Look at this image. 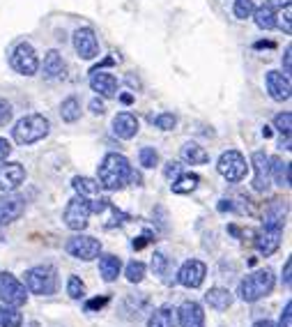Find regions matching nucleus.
<instances>
[{"instance_id":"nucleus-1","label":"nucleus","mask_w":292,"mask_h":327,"mask_svg":"<svg viewBox=\"0 0 292 327\" xmlns=\"http://www.w3.org/2000/svg\"><path fill=\"white\" fill-rule=\"evenodd\" d=\"M131 164L127 157L122 155H117V152H108L106 157L101 159L99 164V187H104L108 191H117V189H122L127 182H129V177H131Z\"/></svg>"},{"instance_id":"nucleus-2","label":"nucleus","mask_w":292,"mask_h":327,"mask_svg":"<svg viewBox=\"0 0 292 327\" xmlns=\"http://www.w3.org/2000/svg\"><path fill=\"white\" fill-rule=\"evenodd\" d=\"M49 132H51V122L39 113L23 115V118L14 124V129H12L14 141H16L18 145H32V143L46 138Z\"/></svg>"},{"instance_id":"nucleus-3","label":"nucleus","mask_w":292,"mask_h":327,"mask_svg":"<svg viewBox=\"0 0 292 327\" xmlns=\"http://www.w3.org/2000/svg\"><path fill=\"white\" fill-rule=\"evenodd\" d=\"M274 272L272 270H258V272H251L246 279H242L239 283V300L244 302H256L260 297H265L274 291Z\"/></svg>"},{"instance_id":"nucleus-4","label":"nucleus","mask_w":292,"mask_h":327,"mask_svg":"<svg viewBox=\"0 0 292 327\" xmlns=\"http://www.w3.org/2000/svg\"><path fill=\"white\" fill-rule=\"evenodd\" d=\"M26 288L35 295H53L58 288V274L53 265H37L26 272Z\"/></svg>"},{"instance_id":"nucleus-5","label":"nucleus","mask_w":292,"mask_h":327,"mask_svg":"<svg viewBox=\"0 0 292 327\" xmlns=\"http://www.w3.org/2000/svg\"><path fill=\"white\" fill-rule=\"evenodd\" d=\"M9 65H12V69L23 76H35L39 69V60H37V51L32 49V44L21 42L9 55Z\"/></svg>"},{"instance_id":"nucleus-6","label":"nucleus","mask_w":292,"mask_h":327,"mask_svg":"<svg viewBox=\"0 0 292 327\" xmlns=\"http://www.w3.org/2000/svg\"><path fill=\"white\" fill-rule=\"evenodd\" d=\"M216 168H219V173H221L228 182H242V180L246 177V171H248L246 159H244L242 152H237V150L223 152L221 157H219Z\"/></svg>"},{"instance_id":"nucleus-7","label":"nucleus","mask_w":292,"mask_h":327,"mask_svg":"<svg viewBox=\"0 0 292 327\" xmlns=\"http://www.w3.org/2000/svg\"><path fill=\"white\" fill-rule=\"evenodd\" d=\"M28 300L26 286L18 281L14 274L2 272L0 274V302H5L7 307H23Z\"/></svg>"},{"instance_id":"nucleus-8","label":"nucleus","mask_w":292,"mask_h":327,"mask_svg":"<svg viewBox=\"0 0 292 327\" xmlns=\"http://www.w3.org/2000/svg\"><path fill=\"white\" fill-rule=\"evenodd\" d=\"M62 219L67 224V228L71 230H85L90 224V207H88V201L85 198H71L67 207H65V214Z\"/></svg>"},{"instance_id":"nucleus-9","label":"nucleus","mask_w":292,"mask_h":327,"mask_svg":"<svg viewBox=\"0 0 292 327\" xmlns=\"http://www.w3.org/2000/svg\"><path fill=\"white\" fill-rule=\"evenodd\" d=\"M67 254L79 260H95L101 254V244H99V240L90 238V235H76L67 242Z\"/></svg>"},{"instance_id":"nucleus-10","label":"nucleus","mask_w":292,"mask_h":327,"mask_svg":"<svg viewBox=\"0 0 292 327\" xmlns=\"http://www.w3.org/2000/svg\"><path fill=\"white\" fill-rule=\"evenodd\" d=\"M74 49H76L79 58H83V60L97 58L99 55V42H97L95 30H92V28H79V30L74 33Z\"/></svg>"},{"instance_id":"nucleus-11","label":"nucleus","mask_w":292,"mask_h":327,"mask_svg":"<svg viewBox=\"0 0 292 327\" xmlns=\"http://www.w3.org/2000/svg\"><path fill=\"white\" fill-rule=\"evenodd\" d=\"M26 210V198L23 196L14 194H2L0 196V226H7L12 221H16Z\"/></svg>"},{"instance_id":"nucleus-12","label":"nucleus","mask_w":292,"mask_h":327,"mask_svg":"<svg viewBox=\"0 0 292 327\" xmlns=\"http://www.w3.org/2000/svg\"><path fill=\"white\" fill-rule=\"evenodd\" d=\"M26 180V168L21 166L18 161H7V164H0V191H16L18 187L23 185Z\"/></svg>"},{"instance_id":"nucleus-13","label":"nucleus","mask_w":292,"mask_h":327,"mask_svg":"<svg viewBox=\"0 0 292 327\" xmlns=\"http://www.w3.org/2000/svg\"><path fill=\"white\" fill-rule=\"evenodd\" d=\"M265 83H267V92H269L272 99H276V102H288L290 99L292 83H290L288 74H283V71H267Z\"/></svg>"},{"instance_id":"nucleus-14","label":"nucleus","mask_w":292,"mask_h":327,"mask_svg":"<svg viewBox=\"0 0 292 327\" xmlns=\"http://www.w3.org/2000/svg\"><path fill=\"white\" fill-rule=\"evenodd\" d=\"M205 274H207V267H205L203 260H186L184 265L179 267V272H177V281L186 286V288H198L200 283L205 281Z\"/></svg>"},{"instance_id":"nucleus-15","label":"nucleus","mask_w":292,"mask_h":327,"mask_svg":"<svg viewBox=\"0 0 292 327\" xmlns=\"http://www.w3.org/2000/svg\"><path fill=\"white\" fill-rule=\"evenodd\" d=\"M251 164H253V189L260 191V194H265L267 189H269V157H267L265 152H253V157H251Z\"/></svg>"},{"instance_id":"nucleus-16","label":"nucleus","mask_w":292,"mask_h":327,"mask_svg":"<svg viewBox=\"0 0 292 327\" xmlns=\"http://www.w3.org/2000/svg\"><path fill=\"white\" fill-rule=\"evenodd\" d=\"M90 88L95 90L97 95L106 99L117 97L120 92V83L113 74H106V71H92V79H90Z\"/></svg>"},{"instance_id":"nucleus-17","label":"nucleus","mask_w":292,"mask_h":327,"mask_svg":"<svg viewBox=\"0 0 292 327\" xmlns=\"http://www.w3.org/2000/svg\"><path fill=\"white\" fill-rule=\"evenodd\" d=\"M177 320L182 327H205V311L198 302H184L177 311Z\"/></svg>"},{"instance_id":"nucleus-18","label":"nucleus","mask_w":292,"mask_h":327,"mask_svg":"<svg viewBox=\"0 0 292 327\" xmlns=\"http://www.w3.org/2000/svg\"><path fill=\"white\" fill-rule=\"evenodd\" d=\"M262 226L272 230H283L285 226V205L281 198H272L265 207V217H262Z\"/></svg>"},{"instance_id":"nucleus-19","label":"nucleus","mask_w":292,"mask_h":327,"mask_svg":"<svg viewBox=\"0 0 292 327\" xmlns=\"http://www.w3.org/2000/svg\"><path fill=\"white\" fill-rule=\"evenodd\" d=\"M281 233L283 230H272V228H262L256 233V249L262 256H272L276 249L281 247Z\"/></svg>"},{"instance_id":"nucleus-20","label":"nucleus","mask_w":292,"mask_h":327,"mask_svg":"<svg viewBox=\"0 0 292 327\" xmlns=\"http://www.w3.org/2000/svg\"><path fill=\"white\" fill-rule=\"evenodd\" d=\"M113 134H115L117 138H122V141L133 138L138 134V120H136V115L127 113V111L117 113L113 118Z\"/></svg>"},{"instance_id":"nucleus-21","label":"nucleus","mask_w":292,"mask_h":327,"mask_svg":"<svg viewBox=\"0 0 292 327\" xmlns=\"http://www.w3.org/2000/svg\"><path fill=\"white\" fill-rule=\"evenodd\" d=\"M205 302H207L214 311H226L232 304V295L228 288L216 286V288H210V291L205 293Z\"/></svg>"},{"instance_id":"nucleus-22","label":"nucleus","mask_w":292,"mask_h":327,"mask_svg":"<svg viewBox=\"0 0 292 327\" xmlns=\"http://www.w3.org/2000/svg\"><path fill=\"white\" fill-rule=\"evenodd\" d=\"M182 159H184L186 164H194V166H203V164L210 161V155H207V150H205L203 145L189 141L182 145Z\"/></svg>"},{"instance_id":"nucleus-23","label":"nucleus","mask_w":292,"mask_h":327,"mask_svg":"<svg viewBox=\"0 0 292 327\" xmlns=\"http://www.w3.org/2000/svg\"><path fill=\"white\" fill-rule=\"evenodd\" d=\"M62 71H65V60L58 51H49L44 55V62H42V74L44 79H58Z\"/></svg>"},{"instance_id":"nucleus-24","label":"nucleus","mask_w":292,"mask_h":327,"mask_svg":"<svg viewBox=\"0 0 292 327\" xmlns=\"http://www.w3.org/2000/svg\"><path fill=\"white\" fill-rule=\"evenodd\" d=\"M269 177H274L278 187H290V164L278 157L269 159Z\"/></svg>"},{"instance_id":"nucleus-25","label":"nucleus","mask_w":292,"mask_h":327,"mask_svg":"<svg viewBox=\"0 0 292 327\" xmlns=\"http://www.w3.org/2000/svg\"><path fill=\"white\" fill-rule=\"evenodd\" d=\"M120 267H122V263H120V258L117 256H101L99 258V274H101V279L104 281H115L117 274H120Z\"/></svg>"},{"instance_id":"nucleus-26","label":"nucleus","mask_w":292,"mask_h":327,"mask_svg":"<svg viewBox=\"0 0 292 327\" xmlns=\"http://www.w3.org/2000/svg\"><path fill=\"white\" fill-rule=\"evenodd\" d=\"M177 313L173 307H159L147 320V327H175Z\"/></svg>"},{"instance_id":"nucleus-27","label":"nucleus","mask_w":292,"mask_h":327,"mask_svg":"<svg viewBox=\"0 0 292 327\" xmlns=\"http://www.w3.org/2000/svg\"><path fill=\"white\" fill-rule=\"evenodd\" d=\"M71 185H74V189H76V191H79V196L81 198H95V196H99V189H101V187H99V182L97 180H92V177H74V182H71Z\"/></svg>"},{"instance_id":"nucleus-28","label":"nucleus","mask_w":292,"mask_h":327,"mask_svg":"<svg viewBox=\"0 0 292 327\" xmlns=\"http://www.w3.org/2000/svg\"><path fill=\"white\" fill-rule=\"evenodd\" d=\"M253 18H256V26L262 28V30H272V28H276V9L269 7V5H262V7H258L256 12H253Z\"/></svg>"},{"instance_id":"nucleus-29","label":"nucleus","mask_w":292,"mask_h":327,"mask_svg":"<svg viewBox=\"0 0 292 327\" xmlns=\"http://www.w3.org/2000/svg\"><path fill=\"white\" fill-rule=\"evenodd\" d=\"M198 182H200V177L195 173H182L177 180H173V191L175 194H191V191H195Z\"/></svg>"},{"instance_id":"nucleus-30","label":"nucleus","mask_w":292,"mask_h":327,"mask_svg":"<svg viewBox=\"0 0 292 327\" xmlns=\"http://www.w3.org/2000/svg\"><path fill=\"white\" fill-rule=\"evenodd\" d=\"M60 118L65 122H76L81 118V102L76 97H67L60 106Z\"/></svg>"},{"instance_id":"nucleus-31","label":"nucleus","mask_w":292,"mask_h":327,"mask_svg":"<svg viewBox=\"0 0 292 327\" xmlns=\"http://www.w3.org/2000/svg\"><path fill=\"white\" fill-rule=\"evenodd\" d=\"M23 316L16 307H0V327H21Z\"/></svg>"},{"instance_id":"nucleus-32","label":"nucleus","mask_w":292,"mask_h":327,"mask_svg":"<svg viewBox=\"0 0 292 327\" xmlns=\"http://www.w3.org/2000/svg\"><path fill=\"white\" fill-rule=\"evenodd\" d=\"M274 127L276 132L285 136V141H290V132H292V113L290 111H285V113H278L274 118Z\"/></svg>"},{"instance_id":"nucleus-33","label":"nucleus","mask_w":292,"mask_h":327,"mask_svg":"<svg viewBox=\"0 0 292 327\" xmlns=\"http://www.w3.org/2000/svg\"><path fill=\"white\" fill-rule=\"evenodd\" d=\"M124 274H127V281L141 283L143 279H145V263H141V260H131V263L127 265V270H124Z\"/></svg>"},{"instance_id":"nucleus-34","label":"nucleus","mask_w":292,"mask_h":327,"mask_svg":"<svg viewBox=\"0 0 292 327\" xmlns=\"http://www.w3.org/2000/svg\"><path fill=\"white\" fill-rule=\"evenodd\" d=\"M232 12H235L237 18H248V17H253V12H256V2L253 0H235Z\"/></svg>"},{"instance_id":"nucleus-35","label":"nucleus","mask_w":292,"mask_h":327,"mask_svg":"<svg viewBox=\"0 0 292 327\" xmlns=\"http://www.w3.org/2000/svg\"><path fill=\"white\" fill-rule=\"evenodd\" d=\"M152 122L157 124L159 129H163V132H170V129H175L177 127V115L173 113H159L152 118Z\"/></svg>"},{"instance_id":"nucleus-36","label":"nucleus","mask_w":292,"mask_h":327,"mask_svg":"<svg viewBox=\"0 0 292 327\" xmlns=\"http://www.w3.org/2000/svg\"><path fill=\"white\" fill-rule=\"evenodd\" d=\"M138 159H141L143 168H154L157 164H159V152L154 150V148H141Z\"/></svg>"},{"instance_id":"nucleus-37","label":"nucleus","mask_w":292,"mask_h":327,"mask_svg":"<svg viewBox=\"0 0 292 327\" xmlns=\"http://www.w3.org/2000/svg\"><path fill=\"white\" fill-rule=\"evenodd\" d=\"M67 293H69L71 300H81V297H83L85 286H83V281H81L79 276H69V281H67Z\"/></svg>"},{"instance_id":"nucleus-38","label":"nucleus","mask_w":292,"mask_h":327,"mask_svg":"<svg viewBox=\"0 0 292 327\" xmlns=\"http://www.w3.org/2000/svg\"><path fill=\"white\" fill-rule=\"evenodd\" d=\"M166 265H168V258H166V254H161V251H157L154 256H152V270H154V274H163L166 272Z\"/></svg>"},{"instance_id":"nucleus-39","label":"nucleus","mask_w":292,"mask_h":327,"mask_svg":"<svg viewBox=\"0 0 292 327\" xmlns=\"http://www.w3.org/2000/svg\"><path fill=\"white\" fill-rule=\"evenodd\" d=\"M163 175L168 177V180H177V177L182 175V164L179 161H168L166 168H163Z\"/></svg>"},{"instance_id":"nucleus-40","label":"nucleus","mask_w":292,"mask_h":327,"mask_svg":"<svg viewBox=\"0 0 292 327\" xmlns=\"http://www.w3.org/2000/svg\"><path fill=\"white\" fill-rule=\"evenodd\" d=\"M12 120V104L0 99V124H7Z\"/></svg>"},{"instance_id":"nucleus-41","label":"nucleus","mask_w":292,"mask_h":327,"mask_svg":"<svg viewBox=\"0 0 292 327\" xmlns=\"http://www.w3.org/2000/svg\"><path fill=\"white\" fill-rule=\"evenodd\" d=\"M108 304V297L104 295V297H95V300H90L88 304H85V311H97L101 309V307H106Z\"/></svg>"},{"instance_id":"nucleus-42","label":"nucleus","mask_w":292,"mask_h":327,"mask_svg":"<svg viewBox=\"0 0 292 327\" xmlns=\"http://www.w3.org/2000/svg\"><path fill=\"white\" fill-rule=\"evenodd\" d=\"M290 320H292V304L288 302V304H285V309H283V313H281L278 327H290Z\"/></svg>"},{"instance_id":"nucleus-43","label":"nucleus","mask_w":292,"mask_h":327,"mask_svg":"<svg viewBox=\"0 0 292 327\" xmlns=\"http://www.w3.org/2000/svg\"><path fill=\"white\" fill-rule=\"evenodd\" d=\"M9 155H12V145L7 143V138L0 136V161H7Z\"/></svg>"},{"instance_id":"nucleus-44","label":"nucleus","mask_w":292,"mask_h":327,"mask_svg":"<svg viewBox=\"0 0 292 327\" xmlns=\"http://www.w3.org/2000/svg\"><path fill=\"white\" fill-rule=\"evenodd\" d=\"M150 240H152V233H143L141 240H133V242H131V247L133 249H143L147 242H150Z\"/></svg>"},{"instance_id":"nucleus-45","label":"nucleus","mask_w":292,"mask_h":327,"mask_svg":"<svg viewBox=\"0 0 292 327\" xmlns=\"http://www.w3.org/2000/svg\"><path fill=\"white\" fill-rule=\"evenodd\" d=\"M290 53H292V49L288 46V49H285V53H283V74H288V71L292 69V67H290V60H292Z\"/></svg>"},{"instance_id":"nucleus-46","label":"nucleus","mask_w":292,"mask_h":327,"mask_svg":"<svg viewBox=\"0 0 292 327\" xmlns=\"http://www.w3.org/2000/svg\"><path fill=\"white\" fill-rule=\"evenodd\" d=\"M90 108H92V113H97V115L104 113V104H101L99 99H92V102H90Z\"/></svg>"},{"instance_id":"nucleus-47","label":"nucleus","mask_w":292,"mask_h":327,"mask_svg":"<svg viewBox=\"0 0 292 327\" xmlns=\"http://www.w3.org/2000/svg\"><path fill=\"white\" fill-rule=\"evenodd\" d=\"M267 5H269V7H288V5H290V0H267Z\"/></svg>"},{"instance_id":"nucleus-48","label":"nucleus","mask_w":292,"mask_h":327,"mask_svg":"<svg viewBox=\"0 0 292 327\" xmlns=\"http://www.w3.org/2000/svg\"><path fill=\"white\" fill-rule=\"evenodd\" d=\"M290 270H292V260L285 263V270H283V283L285 286H290Z\"/></svg>"},{"instance_id":"nucleus-49","label":"nucleus","mask_w":292,"mask_h":327,"mask_svg":"<svg viewBox=\"0 0 292 327\" xmlns=\"http://www.w3.org/2000/svg\"><path fill=\"white\" fill-rule=\"evenodd\" d=\"M219 210H221V212L223 210H232V203L230 201H221V203H219Z\"/></svg>"},{"instance_id":"nucleus-50","label":"nucleus","mask_w":292,"mask_h":327,"mask_svg":"<svg viewBox=\"0 0 292 327\" xmlns=\"http://www.w3.org/2000/svg\"><path fill=\"white\" fill-rule=\"evenodd\" d=\"M253 327H274V323H272V320H258Z\"/></svg>"},{"instance_id":"nucleus-51","label":"nucleus","mask_w":292,"mask_h":327,"mask_svg":"<svg viewBox=\"0 0 292 327\" xmlns=\"http://www.w3.org/2000/svg\"><path fill=\"white\" fill-rule=\"evenodd\" d=\"M120 99H122L124 104H131V102H133V97H131V95H120Z\"/></svg>"},{"instance_id":"nucleus-52","label":"nucleus","mask_w":292,"mask_h":327,"mask_svg":"<svg viewBox=\"0 0 292 327\" xmlns=\"http://www.w3.org/2000/svg\"><path fill=\"white\" fill-rule=\"evenodd\" d=\"M28 327H39V323H30V325H28Z\"/></svg>"}]
</instances>
